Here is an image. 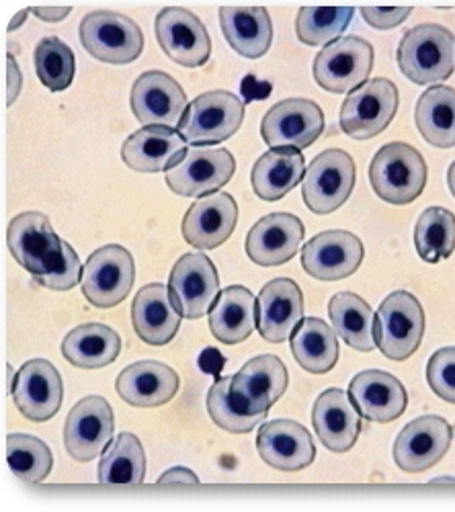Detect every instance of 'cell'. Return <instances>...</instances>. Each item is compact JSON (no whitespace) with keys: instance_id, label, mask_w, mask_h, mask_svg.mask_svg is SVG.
Segmentation results:
<instances>
[{"instance_id":"cell-1","label":"cell","mask_w":455,"mask_h":512,"mask_svg":"<svg viewBox=\"0 0 455 512\" xmlns=\"http://www.w3.org/2000/svg\"><path fill=\"white\" fill-rule=\"evenodd\" d=\"M7 244L13 259L41 285L54 291H68L82 281V267L76 250L60 240L48 216L25 211L11 220Z\"/></svg>"},{"instance_id":"cell-2","label":"cell","mask_w":455,"mask_h":512,"mask_svg":"<svg viewBox=\"0 0 455 512\" xmlns=\"http://www.w3.org/2000/svg\"><path fill=\"white\" fill-rule=\"evenodd\" d=\"M400 72L415 84H437L455 70V37L437 23H423L404 33L398 46Z\"/></svg>"},{"instance_id":"cell-3","label":"cell","mask_w":455,"mask_h":512,"mask_svg":"<svg viewBox=\"0 0 455 512\" xmlns=\"http://www.w3.org/2000/svg\"><path fill=\"white\" fill-rule=\"evenodd\" d=\"M369 181L376 195L392 205L412 203L427 185L423 154L404 142H392L378 150L369 166Z\"/></svg>"},{"instance_id":"cell-4","label":"cell","mask_w":455,"mask_h":512,"mask_svg":"<svg viewBox=\"0 0 455 512\" xmlns=\"http://www.w3.org/2000/svg\"><path fill=\"white\" fill-rule=\"evenodd\" d=\"M425 334V310L415 295L394 291L376 314V343L390 361H406L417 353Z\"/></svg>"},{"instance_id":"cell-5","label":"cell","mask_w":455,"mask_h":512,"mask_svg":"<svg viewBox=\"0 0 455 512\" xmlns=\"http://www.w3.org/2000/svg\"><path fill=\"white\" fill-rule=\"evenodd\" d=\"M80 44L93 58L121 66L140 58L144 33L136 21L113 11H93L80 23Z\"/></svg>"},{"instance_id":"cell-6","label":"cell","mask_w":455,"mask_h":512,"mask_svg":"<svg viewBox=\"0 0 455 512\" xmlns=\"http://www.w3.org/2000/svg\"><path fill=\"white\" fill-rule=\"evenodd\" d=\"M244 121V103L228 91H210L191 101L179 134L187 144L212 146L232 138Z\"/></svg>"},{"instance_id":"cell-7","label":"cell","mask_w":455,"mask_h":512,"mask_svg":"<svg viewBox=\"0 0 455 512\" xmlns=\"http://www.w3.org/2000/svg\"><path fill=\"white\" fill-rule=\"evenodd\" d=\"M355 179V162L347 152L339 148L324 150L310 162L302 181L306 207L318 216L337 211L351 197Z\"/></svg>"},{"instance_id":"cell-8","label":"cell","mask_w":455,"mask_h":512,"mask_svg":"<svg viewBox=\"0 0 455 512\" xmlns=\"http://www.w3.org/2000/svg\"><path fill=\"white\" fill-rule=\"evenodd\" d=\"M136 265L130 250L109 244L95 250L82 269V293L95 308H115L134 287Z\"/></svg>"},{"instance_id":"cell-9","label":"cell","mask_w":455,"mask_h":512,"mask_svg":"<svg viewBox=\"0 0 455 512\" xmlns=\"http://www.w3.org/2000/svg\"><path fill=\"white\" fill-rule=\"evenodd\" d=\"M374 48L363 37H341L314 60V78L328 93H353L367 82L374 68Z\"/></svg>"},{"instance_id":"cell-10","label":"cell","mask_w":455,"mask_h":512,"mask_svg":"<svg viewBox=\"0 0 455 512\" xmlns=\"http://www.w3.org/2000/svg\"><path fill=\"white\" fill-rule=\"evenodd\" d=\"M398 111V89L388 78L367 80L341 107V130L353 140L380 136Z\"/></svg>"},{"instance_id":"cell-11","label":"cell","mask_w":455,"mask_h":512,"mask_svg":"<svg viewBox=\"0 0 455 512\" xmlns=\"http://www.w3.org/2000/svg\"><path fill=\"white\" fill-rule=\"evenodd\" d=\"M169 291L183 318L199 320L212 312L220 297V279L210 256L203 252L183 254L171 271Z\"/></svg>"},{"instance_id":"cell-12","label":"cell","mask_w":455,"mask_h":512,"mask_svg":"<svg viewBox=\"0 0 455 512\" xmlns=\"http://www.w3.org/2000/svg\"><path fill=\"white\" fill-rule=\"evenodd\" d=\"M234 156L226 148L193 146L167 170V185L179 197H205L222 189L234 175Z\"/></svg>"},{"instance_id":"cell-13","label":"cell","mask_w":455,"mask_h":512,"mask_svg":"<svg viewBox=\"0 0 455 512\" xmlns=\"http://www.w3.org/2000/svg\"><path fill=\"white\" fill-rule=\"evenodd\" d=\"M158 46L173 62L185 68H199L212 56V39L203 21L183 9H162L154 21Z\"/></svg>"},{"instance_id":"cell-14","label":"cell","mask_w":455,"mask_h":512,"mask_svg":"<svg viewBox=\"0 0 455 512\" xmlns=\"http://www.w3.org/2000/svg\"><path fill=\"white\" fill-rule=\"evenodd\" d=\"M324 132V113L308 99H285L275 103L263 117L261 136L269 148L312 146Z\"/></svg>"},{"instance_id":"cell-15","label":"cell","mask_w":455,"mask_h":512,"mask_svg":"<svg viewBox=\"0 0 455 512\" xmlns=\"http://www.w3.org/2000/svg\"><path fill=\"white\" fill-rule=\"evenodd\" d=\"M115 431L113 408L101 396L82 398L64 424V445L72 459L87 463L99 457Z\"/></svg>"},{"instance_id":"cell-16","label":"cell","mask_w":455,"mask_h":512,"mask_svg":"<svg viewBox=\"0 0 455 512\" xmlns=\"http://www.w3.org/2000/svg\"><path fill=\"white\" fill-rule=\"evenodd\" d=\"M453 429L441 416L427 414L408 422L394 443V461L406 474H421L449 451Z\"/></svg>"},{"instance_id":"cell-17","label":"cell","mask_w":455,"mask_h":512,"mask_svg":"<svg viewBox=\"0 0 455 512\" xmlns=\"http://www.w3.org/2000/svg\"><path fill=\"white\" fill-rule=\"evenodd\" d=\"M130 103L136 119L144 127H175L181 123L189 107L181 84L173 76L160 70L144 72L134 82Z\"/></svg>"},{"instance_id":"cell-18","label":"cell","mask_w":455,"mask_h":512,"mask_svg":"<svg viewBox=\"0 0 455 512\" xmlns=\"http://www.w3.org/2000/svg\"><path fill=\"white\" fill-rule=\"evenodd\" d=\"M13 400L27 420L46 422L54 418L64 400L60 371L46 359L27 361L15 375Z\"/></svg>"},{"instance_id":"cell-19","label":"cell","mask_w":455,"mask_h":512,"mask_svg":"<svg viewBox=\"0 0 455 512\" xmlns=\"http://www.w3.org/2000/svg\"><path fill=\"white\" fill-rule=\"evenodd\" d=\"M363 261L361 240L347 230H326L302 248V267L318 281L351 277Z\"/></svg>"},{"instance_id":"cell-20","label":"cell","mask_w":455,"mask_h":512,"mask_svg":"<svg viewBox=\"0 0 455 512\" xmlns=\"http://www.w3.org/2000/svg\"><path fill=\"white\" fill-rule=\"evenodd\" d=\"M304 240V224L292 213H269L246 236L248 259L259 267H279L294 259Z\"/></svg>"},{"instance_id":"cell-21","label":"cell","mask_w":455,"mask_h":512,"mask_svg":"<svg viewBox=\"0 0 455 512\" xmlns=\"http://www.w3.org/2000/svg\"><path fill=\"white\" fill-rule=\"evenodd\" d=\"M257 451L267 465L279 472H300L316 457L314 439L306 426L287 418H277L261 426Z\"/></svg>"},{"instance_id":"cell-22","label":"cell","mask_w":455,"mask_h":512,"mask_svg":"<svg viewBox=\"0 0 455 512\" xmlns=\"http://www.w3.org/2000/svg\"><path fill=\"white\" fill-rule=\"evenodd\" d=\"M238 205L230 193L199 197L185 213L183 238L197 250H214L234 232Z\"/></svg>"},{"instance_id":"cell-23","label":"cell","mask_w":455,"mask_h":512,"mask_svg":"<svg viewBox=\"0 0 455 512\" xmlns=\"http://www.w3.org/2000/svg\"><path fill=\"white\" fill-rule=\"evenodd\" d=\"M259 332L267 343H285L304 318V295L296 281L279 277L259 293Z\"/></svg>"},{"instance_id":"cell-24","label":"cell","mask_w":455,"mask_h":512,"mask_svg":"<svg viewBox=\"0 0 455 512\" xmlns=\"http://www.w3.org/2000/svg\"><path fill=\"white\" fill-rule=\"evenodd\" d=\"M349 398L363 418L380 424L398 420L408 406L402 381L380 369L357 373L349 383Z\"/></svg>"},{"instance_id":"cell-25","label":"cell","mask_w":455,"mask_h":512,"mask_svg":"<svg viewBox=\"0 0 455 512\" xmlns=\"http://www.w3.org/2000/svg\"><path fill=\"white\" fill-rule=\"evenodd\" d=\"M187 154L185 138L173 127L150 125L134 132L121 146V158L136 173H162Z\"/></svg>"},{"instance_id":"cell-26","label":"cell","mask_w":455,"mask_h":512,"mask_svg":"<svg viewBox=\"0 0 455 512\" xmlns=\"http://www.w3.org/2000/svg\"><path fill=\"white\" fill-rule=\"evenodd\" d=\"M117 394L136 408H158L171 402L179 392V375L160 361H138L117 377Z\"/></svg>"},{"instance_id":"cell-27","label":"cell","mask_w":455,"mask_h":512,"mask_svg":"<svg viewBox=\"0 0 455 512\" xmlns=\"http://www.w3.org/2000/svg\"><path fill=\"white\" fill-rule=\"evenodd\" d=\"M312 422L322 445L333 453H347L361 433L359 410L339 388H330L318 396Z\"/></svg>"},{"instance_id":"cell-28","label":"cell","mask_w":455,"mask_h":512,"mask_svg":"<svg viewBox=\"0 0 455 512\" xmlns=\"http://www.w3.org/2000/svg\"><path fill=\"white\" fill-rule=\"evenodd\" d=\"M181 314L171 302V291L162 283L142 287L132 304L136 334L150 347H164L177 336Z\"/></svg>"},{"instance_id":"cell-29","label":"cell","mask_w":455,"mask_h":512,"mask_svg":"<svg viewBox=\"0 0 455 512\" xmlns=\"http://www.w3.org/2000/svg\"><path fill=\"white\" fill-rule=\"evenodd\" d=\"M220 27L230 48L248 60L263 58L273 44V21L265 7H222Z\"/></svg>"},{"instance_id":"cell-30","label":"cell","mask_w":455,"mask_h":512,"mask_svg":"<svg viewBox=\"0 0 455 512\" xmlns=\"http://www.w3.org/2000/svg\"><path fill=\"white\" fill-rule=\"evenodd\" d=\"M287 381L289 375L279 357L259 355L232 375V390L257 412H269V408L285 394Z\"/></svg>"},{"instance_id":"cell-31","label":"cell","mask_w":455,"mask_h":512,"mask_svg":"<svg viewBox=\"0 0 455 512\" xmlns=\"http://www.w3.org/2000/svg\"><path fill=\"white\" fill-rule=\"evenodd\" d=\"M255 295L242 285L226 287L210 312V330L224 345H238L259 324Z\"/></svg>"},{"instance_id":"cell-32","label":"cell","mask_w":455,"mask_h":512,"mask_svg":"<svg viewBox=\"0 0 455 512\" xmlns=\"http://www.w3.org/2000/svg\"><path fill=\"white\" fill-rule=\"evenodd\" d=\"M306 162L296 148H271L253 166V191L263 201H279L304 181Z\"/></svg>"},{"instance_id":"cell-33","label":"cell","mask_w":455,"mask_h":512,"mask_svg":"<svg viewBox=\"0 0 455 512\" xmlns=\"http://www.w3.org/2000/svg\"><path fill=\"white\" fill-rule=\"evenodd\" d=\"M121 351L119 334L105 324H82L70 330L62 343L64 359L80 369L111 365Z\"/></svg>"},{"instance_id":"cell-34","label":"cell","mask_w":455,"mask_h":512,"mask_svg":"<svg viewBox=\"0 0 455 512\" xmlns=\"http://www.w3.org/2000/svg\"><path fill=\"white\" fill-rule=\"evenodd\" d=\"M328 316L335 332L345 343L361 353H369L378 347L376 343V316L369 304L351 291L333 295L328 304Z\"/></svg>"},{"instance_id":"cell-35","label":"cell","mask_w":455,"mask_h":512,"mask_svg":"<svg viewBox=\"0 0 455 512\" xmlns=\"http://www.w3.org/2000/svg\"><path fill=\"white\" fill-rule=\"evenodd\" d=\"M292 353L298 365L308 373H328L341 355L335 328H330L320 318L302 320L292 336Z\"/></svg>"},{"instance_id":"cell-36","label":"cell","mask_w":455,"mask_h":512,"mask_svg":"<svg viewBox=\"0 0 455 512\" xmlns=\"http://www.w3.org/2000/svg\"><path fill=\"white\" fill-rule=\"evenodd\" d=\"M415 121L421 136L435 148L455 146V89L431 87L417 103Z\"/></svg>"},{"instance_id":"cell-37","label":"cell","mask_w":455,"mask_h":512,"mask_svg":"<svg viewBox=\"0 0 455 512\" xmlns=\"http://www.w3.org/2000/svg\"><path fill=\"white\" fill-rule=\"evenodd\" d=\"M205 406H208V414L220 429L234 435H246L255 431L267 418V412H257L242 396H238L232 390V375L216 379V383L208 392Z\"/></svg>"},{"instance_id":"cell-38","label":"cell","mask_w":455,"mask_h":512,"mask_svg":"<svg viewBox=\"0 0 455 512\" xmlns=\"http://www.w3.org/2000/svg\"><path fill=\"white\" fill-rule=\"evenodd\" d=\"M146 478V453L140 439L132 433L117 435L101 463L99 482L101 484H142Z\"/></svg>"},{"instance_id":"cell-39","label":"cell","mask_w":455,"mask_h":512,"mask_svg":"<svg viewBox=\"0 0 455 512\" xmlns=\"http://www.w3.org/2000/svg\"><path fill=\"white\" fill-rule=\"evenodd\" d=\"M415 246L425 263L437 265L455 250V216L445 207H429L415 228Z\"/></svg>"},{"instance_id":"cell-40","label":"cell","mask_w":455,"mask_h":512,"mask_svg":"<svg viewBox=\"0 0 455 512\" xmlns=\"http://www.w3.org/2000/svg\"><path fill=\"white\" fill-rule=\"evenodd\" d=\"M355 15L353 7H302L296 19L298 39L306 46L339 41Z\"/></svg>"},{"instance_id":"cell-41","label":"cell","mask_w":455,"mask_h":512,"mask_svg":"<svg viewBox=\"0 0 455 512\" xmlns=\"http://www.w3.org/2000/svg\"><path fill=\"white\" fill-rule=\"evenodd\" d=\"M7 461L19 480L37 484L50 476L54 457L50 447L41 439L17 433L7 439Z\"/></svg>"},{"instance_id":"cell-42","label":"cell","mask_w":455,"mask_h":512,"mask_svg":"<svg viewBox=\"0 0 455 512\" xmlns=\"http://www.w3.org/2000/svg\"><path fill=\"white\" fill-rule=\"evenodd\" d=\"M74 54L60 37H44L35 48V72L52 93L66 91L74 80Z\"/></svg>"},{"instance_id":"cell-43","label":"cell","mask_w":455,"mask_h":512,"mask_svg":"<svg viewBox=\"0 0 455 512\" xmlns=\"http://www.w3.org/2000/svg\"><path fill=\"white\" fill-rule=\"evenodd\" d=\"M427 381L445 402L455 404V347H443L429 359Z\"/></svg>"},{"instance_id":"cell-44","label":"cell","mask_w":455,"mask_h":512,"mask_svg":"<svg viewBox=\"0 0 455 512\" xmlns=\"http://www.w3.org/2000/svg\"><path fill=\"white\" fill-rule=\"evenodd\" d=\"M410 13H412V7H363L361 9L365 23L380 31H388L402 25Z\"/></svg>"},{"instance_id":"cell-45","label":"cell","mask_w":455,"mask_h":512,"mask_svg":"<svg viewBox=\"0 0 455 512\" xmlns=\"http://www.w3.org/2000/svg\"><path fill=\"white\" fill-rule=\"evenodd\" d=\"M7 76H9V84H7V105L11 107L19 93H21V87H23V74H21V68L15 60L13 54L7 56Z\"/></svg>"},{"instance_id":"cell-46","label":"cell","mask_w":455,"mask_h":512,"mask_svg":"<svg viewBox=\"0 0 455 512\" xmlns=\"http://www.w3.org/2000/svg\"><path fill=\"white\" fill-rule=\"evenodd\" d=\"M173 482H181V484H199V478L191 472L187 467H173L169 472H164L158 478V484H173Z\"/></svg>"},{"instance_id":"cell-47","label":"cell","mask_w":455,"mask_h":512,"mask_svg":"<svg viewBox=\"0 0 455 512\" xmlns=\"http://www.w3.org/2000/svg\"><path fill=\"white\" fill-rule=\"evenodd\" d=\"M70 7H33L31 13L46 23H58L70 15Z\"/></svg>"},{"instance_id":"cell-48","label":"cell","mask_w":455,"mask_h":512,"mask_svg":"<svg viewBox=\"0 0 455 512\" xmlns=\"http://www.w3.org/2000/svg\"><path fill=\"white\" fill-rule=\"evenodd\" d=\"M29 13H31V9H23L21 13H17V15H15V19H13V21H11V25H9V31H17V29L27 21Z\"/></svg>"},{"instance_id":"cell-49","label":"cell","mask_w":455,"mask_h":512,"mask_svg":"<svg viewBox=\"0 0 455 512\" xmlns=\"http://www.w3.org/2000/svg\"><path fill=\"white\" fill-rule=\"evenodd\" d=\"M447 185H449V191H451V195L455 197V162L449 166V170H447Z\"/></svg>"},{"instance_id":"cell-50","label":"cell","mask_w":455,"mask_h":512,"mask_svg":"<svg viewBox=\"0 0 455 512\" xmlns=\"http://www.w3.org/2000/svg\"><path fill=\"white\" fill-rule=\"evenodd\" d=\"M433 482H455V478H439V480H433Z\"/></svg>"}]
</instances>
